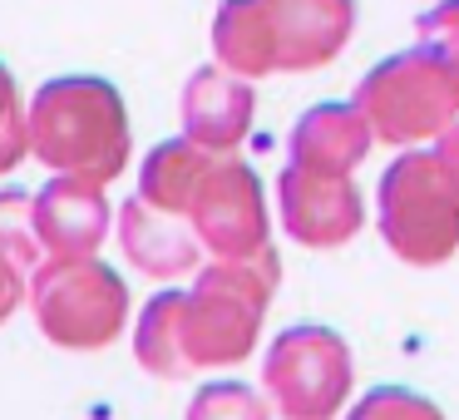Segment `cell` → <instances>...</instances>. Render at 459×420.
I'll list each match as a JSON object with an SVG mask.
<instances>
[{"instance_id":"11","label":"cell","mask_w":459,"mask_h":420,"mask_svg":"<svg viewBox=\"0 0 459 420\" xmlns=\"http://www.w3.org/2000/svg\"><path fill=\"white\" fill-rule=\"evenodd\" d=\"M252 124V90L222 70H198L183 90V129L198 149L218 153L247 134Z\"/></svg>"},{"instance_id":"16","label":"cell","mask_w":459,"mask_h":420,"mask_svg":"<svg viewBox=\"0 0 459 420\" xmlns=\"http://www.w3.org/2000/svg\"><path fill=\"white\" fill-rule=\"evenodd\" d=\"M25 149H30V124H25L11 70L0 65V173H11L15 163L25 159Z\"/></svg>"},{"instance_id":"4","label":"cell","mask_w":459,"mask_h":420,"mask_svg":"<svg viewBox=\"0 0 459 420\" xmlns=\"http://www.w3.org/2000/svg\"><path fill=\"white\" fill-rule=\"evenodd\" d=\"M35 327L65 351H100L124 331L129 287L100 258H50L30 277Z\"/></svg>"},{"instance_id":"2","label":"cell","mask_w":459,"mask_h":420,"mask_svg":"<svg viewBox=\"0 0 459 420\" xmlns=\"http://www.w3.org/2000/svg\"><path fill=\"white\" fill-rule=\"evenodd\" d=\"M25 124H30L35 159L60 179L104 188L129 163V114H124L119 90L104 80L65 74V80L40 84Z\"/></svg>"},{"instance_id":"10","label":"cell","mask_w":459,"mask_h":420,"mask_svg":"<svg viewBox=\"0 0 459 420\" xmlns=\"http://www.w3.org/2000/svg\"><path fill=\"white\" fill-rule=\"evenodd\" d=\"M119 242L129 252V262L149 277H183L198 267V232L173 213L149 208L143 198H129L119 208Z\"/></svg>"},{"instance_id":"12","label":"cell","mask_w":459,"mask_h":420,"mask_svg":"<svg viewBox=\"0 0 459 420\" xmlns=\"http://www.w3.org/2000/svg\"><path fill=\"white\" fill-rule=\"evenodd\" d=\"M212 153L198 149L193 139H173V144H159V149L143 159V173H139V198L159 213H173V218H188L193 208V193L198 183L208 179L212 169Z\"/></svg>"},{"instance_id":"18","label":"cell","mask_w":459,"mask_h":420,"mask_svg":"<svg viewBox=\"0 0 459 420\" xmlns=\"http://www.w3.org/2000/svg\"><path fill=\"white\" fill-rule=\"evenodd\" d=\"M21 297H25V267L0 252V321H11V311L21 307Z\"/></svg>"},{"instance_id":"5","label":"cell","mask_w":459,"mask_h":420,"mask_svg":"<svg viewBox=\"0 0 459 420\" xmlns=\"http://www.w3.org/2000/svg\"><path fill=\"white\" fill-rule=\"evenodd\" d=\"M380 223L405 262H439L459 248V183L439 153L400 159L390 169Z\"/></svg>"},{"instance_id":"8","label":"cell","mask_w":459,"mask_h":420,"mask_svg":"<svg viewBox=\"0 0 459 420\" xmlns=\"http://www.w3.org/2000/svg\"><path fill=\"white\" fill-rule=\"evenodd\" d=\"M281 218L307 248H336L360 228V198L346 173H316L291 163L281 173Z\"/></svg>"},{"instance_id":"14","label":"cell","mask_w":459,"mask_h":420,"mask_svg":"<svg viewBox=\"0 0 459 420\" xmlns=\"http://www.w3.org/2000/svg\"><path fill=\"white\" fill-rule=\"evenodd\" d=\"M0 252L11 262H21L25 272L40 262V238H35V198L21 188L0 193Z\"/></svg>"},{"instance_id":"6","label":"cell","mask_w":459,"mask_h":420,"mask_svg":"<svg viewBox=\"0 0 459 420\" xmlns=\"http://www.w3.org/2000/svg\"><path fill=\"white\" fill-rule=\"evenodd\" d=\"M262 381L287 420H331L351 390V351L326 327H291L272 341Z\"/></svg>"},{"instance_id":"7","label":"cell","mask_w":459,"mask_h":420,"mask_svg":"<svg viewBox=\"0 0 459 420\" xmlns=\"http://www.w3.org/2000/svg\"><path fill=\"white\" fill-rule=\"evenodd\" d=\"M188 228L198 232L208 252H218V262H242L267 252V208H262V188L247 163H212L208 179L193 193Z\"/></svg>"},{"instance_id":"1","label":"cell","mask_w":459,"mask_h":420,"mask_svg":"<svg viewBox=\"0 0 459 420\" xmlns=\"http://www.w3.org/2000/svg\"><path fill=\"white\" fill-rule=\"evenodd\" d=\"M277 292V258L257 252L242 262H212L193 292H159L143 307L134 351L143 371L183 381L198 366H232L257 346V327Z\"/></svg>"},{"instance_id":"9","label":"cell","mask_w":459,"mask_h":420,"mask_svg":"<svg viewBox=\"0 0 459 420\" xmlns=\"http://www.w3.org/2000/svg\"><path fill=\"white\" fill-rule=\"evenodd\" d=\"M109 232V203L94 183L80 179H50L35 198V238L45 258H94V248Z\"/></svg>"},{"instance_id":"17","label":"cell","mask_w":459,"mask_h":420,"mask_svg":"<svg viewBox=\"0 0 459 420\" xmlns=\"http://www.w3.org/2000/svg\"><path fill=\"white\" fill-rule=\"evenodd\" d=\"M351 420H445L429 400L410 396V390H376V396H366L356 410H351Z\"/></svg>"},{"instance_id":"15","label":"cell","mask_w":459,"mask_h":420,"mask_svg":"<svg viewBox=\"0 0 459 420\" xmlns=\"http://www.w3.org/2000/svg\"><path fill=\"white\" fill-rule=\"evenodd\" d=\"M188 420H267V406L242 381H212V386H203L193 396Z\"/></svg>"},{"instance_id":"13","label":"cell","mask_w":459,"mask_h":420,"mask_svg":"<svg viewBox=\"0 0 459 420\" xmlns=\"http://www.w3.org/2000/svg\"><path fill=\"white\" fill-rule=\"evenodd\" d=\"M366 149V124L356 109H311L291 134V163L316 173H351Z\"/></svg>"},{"instance_id":"3","label":"cell","mask_w":459,"mask_h":420,"mask_svg":"<svg viewBox=\"0 0 459 420\" xmlns=\"http://www.w3.org/2000/svg\"><path fill=\"white\" fill-rule=\"evenodd\" d=\"M351 35V0H222L212 50L232 74L311 70Z\"/></svg>"}]
</instances>
